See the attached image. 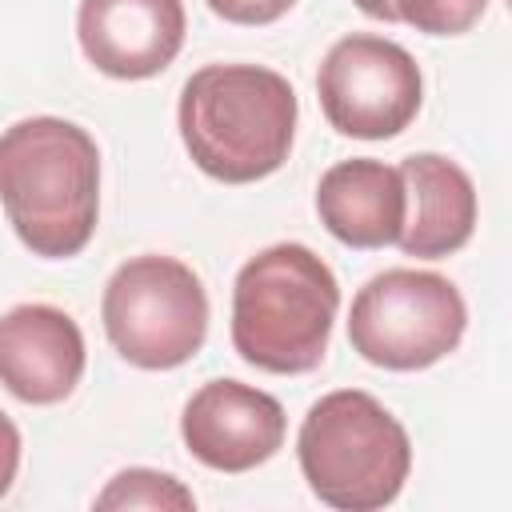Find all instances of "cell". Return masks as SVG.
Segmentation results:
<instances>
[{"instance_id": "1", "label": "cell", "mask_w": 512, "mask_h": 512, "mask_svg": "<svg viewBox=\"0 0 512 512\" xmlns=\"http://www.w3.org/2000/svg\"><path fill=\"white\" fill-rule=\"evenodd\" d=\"M0 204L20 244L44 260L88 248L100 216V148L60 116H28L0 132Z\"/></svg>"}, {"instance_id": "2", "label": "cell", "mask_w": 512, "mask_h": 512, "mask_svg": "<svg viewBox=\"0 0 512 512\" xmlns=\"http://www.w3.org/2000/svg\"><path fill=\"white\" fill-rule=\"evenodd\" d=\"M296 92L264 64H204L184 80L176 124L192 164L220 184L272 176L296 136Z\"/></svg>"}, {"instance_id": "3", "label": "cell", "mask_w": 512, "mask_h": 512, "mask_svg": "<svg viewBox=\"0 0 512 512\" xmlns=\"http://www.w3.org/2000/svg\"><path fill=\"white\" fill-rule=\"evenodd\" d=\"M336 308L332 268L304 244H272L236 272L232 348L260 372H312L328 352Z\"/></svg>"}, {"instance_id": "4", "label": "cell", "mask_w": 512, "mask_h": 512, "mask_svg": "<svg viewBox=\"0 0 512 512\" xmlns=\"http://www.w3.org/2000/svg\"><path fill=\"white\" fill-rule=\"evenodd\" d=\"M296 460L308 488L328 508L376 512L400 496L412 472V444L404 424L376 396L336 388L308 408Z\"/></svg>"}, {"instance_id": "5", "label": "cell", "mask_w": 512, "mask_h": 512, "mask_svg": "<svg viewBox=\"0 0 512 512\" xmlns=\"http://www.w3.org/2000/svg\"><path fill=\"white\" fill-rule=\"evenodd\" d=\"M112 348L144 368L168 372L188 364L208 336V292L200 276L176 256H132L104 284L100 300Z\"/></svg>"}, {"instance_id": "6", "label": "cell", "mask_w": 512, "mask_h": 512, "mask_svg": "<svg viewBox=\"0 0 512 512\" xmlns=\"http://www.w3.org/2000/svg\"><path fill=\"white\" fill-rule=\"evenodd\" d=\"M468 308L460 288L428 268H388L372 276L348 312V344L388 372L440 364L464 340Z\"/></svg>"}, {"instance_id": "7", "label": "cell", "mask_w": 512, "mask_h": 512, "mask_svg": "<svg viewBox=\"0 0 512 512\" xmlns=\"http://www.w3.org/2000/svg\"><path fill=\"white\" fill-rule=\"evenodd\" d=\"M316 92L324 120L340 136L388 140L416 120L424 80L408 48L384 36L352 32L320 60Z\"/></svg>"}, {"instance_id": "8", "label": "cell", "mask_w": 512, "mask_h": 512, "mask_svg": "<svg viewBox=\"0 0 512 512\" xmlns=\"http://www.w3.org/2000/svg\"><path fill=\"white\" fill-rule=\"evenodd\" d=\"M284 428L288 416L280 400L240 380L200 384L180 416L184 448L212 472H252L272 460L284 444Z\"/></svg>"}, {"instance_id": "9", "label": "cell", "mask_w": 512, "mask_h": 512, "mask_svg": "<svg viewBox=\"0 0 512 512\" xmlns=\"http://www.w3.org/2000/svg\"><path fill=\"white\" fill-rule=\"evenodd\" d=\"M180 0H80L76 36L88 64L112 80L160 76L184 48Z\"/></svg>"}, {"instance_id": "10", "label": "cell", "mask_w": 512, "mask_h": 512, "mask_svg": "<svg viewBox=\"0 0 512 512\" xmlns=\"http://www.w3.org/2000/svg\"><path fill=\"white\" fill-rule=\"evenodd\" d=\"M84 332L52 304H16L0 316V384L24 404H60L84 376Z\"/></svg>"}, {"instance_id": "11", "label": "cell", "mask_w": 512, "mask_h": 512, "mask_svg": "<svg viewBox=\"0 0 512 512\" xmlns=\"http://www.w3.org/2000/svg\"><path fill=\"white\" fill-rule=\"evenodd\" d=\"M404 180V224H400V252L420 260H440L460 252L476 228V184L472 176L440 156L416 152L400 164Z\"/></svg>"}, {"instance_id": "12", "label": "cell", "mask_w": 512, "mask_h": 512, "mask_svg": "<svg viewBox=\"0 0 512 512\" xmlns=\"http://www.w3.org/2000/svg\"><path fill=\"white\" fill-rule=\"evenodd\" d=\"M316 216L348 248L396 244L404 224L400 168L372 156H352L332 164L316 188Z\"/></svg>"}, {"instance_id": "13", "label": "cell", "mask_w": 512, "mask_h": 512, "mask_svg": "<svg viewBox=\"0 0 512 512\" xmlns=\"http://www.w3.org/2000/svg\"><path fill=\"white\" fill-rule=\"evenodd\" d=\"M96 508H196V496L168 472L156 468H124L96 496Z\"/></svg>"}, {"instance_id": "14", "label": "cell", "mask_w": 512, "mask_h": 512, "mask_svg": "<svg viewBox=\"0 0 512 512\" xmlns=\"http://www.w3.org/2000/svg\"><path fill=\"white\" fill-rule=\"evenodd\" d=\"M392 8H396V20L412 24L416 32L460 36L484 16L488 0H392Z\"/></svg>"}, {"instance_id": "15", "label": "cell", "mask_w": 512, "mask_h": 512, "mask_svg": "<svg viewBox=\"0 0 512 512\" xmlns=\"http://www.w3.org/2000/svg\"><path fill=\"white\" fill-rule=\"evenodd\" d=\"M220 20L228 24H272L280 20L296 0H204Z\"/></svg>"}, {"instance_id": "16", "label": "cell", "mask_w": 512, "mask_h": 512, "mask_svg": "<svg viewBox=\"0 0 512 512\" xmlns=\"http://www.w3.org/2000/svg\"><path fill=\"white\" fill-rule=\"evenodd\" d=\"M16 468H20V432H16V424L0 412V496L12 488Z\"/></svg>"}, {"instance_id": "17", "label": "cell", "mask_w": 512, "mask_h": 512, "mask_svg": "<svg viewBox=\"0 0 512 512\" xmlns=\"http://www.w3.org/2000/svg\"><path fill=\"white\" fill-rule=\"evenodd\" d=\"M356 8H360L364 16H372V20L396 24V8H392V0H356Z\"/></svg>"}]
</instances>
